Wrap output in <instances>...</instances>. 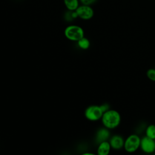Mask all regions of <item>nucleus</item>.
<instances>
[{
  "label": "nucleus",
  "mask_w": 155,
  "mask_h": 155,
  "mask_svg": "<svg viewBox=\"0 0 155 155\" xmlns=\"http://www.w3.org/2000/svg\"><path fill=\"white\" fill-rule=\"evenodd\" d=\"M101 120L104 127L109 130H113L118 127L120 125L121 122V115L117 110L110 109L103 113Z\"/></svg>",
  "instance_id": "f257e3e1"
},
{
  "label": "nucleus",
  "mask_w": 155,
  "mask_h": 155,
  "mask_svg": "<svg viewBox=\"0 0 155 155\" xmlns=\"http://www.w3.org/2000/svg\"><path fill=\"white\" fill-rule=\"evenodd\" d=\"M66 39L72 42H77L85 36L84 28L76 24H70L67 25L64 31Z\"/></svg>",
  "instance_id": "f03ea898"
},
{
  "label": "nucleus",
  "mask_w": 155,
  "mask_h": 155,
  "mask_svg": "<svg viewBox=\"0 0 155 155\" xmlns=\"http://www.w3.org/2000/svg\"><path fill=\"white\" fill-rule=\"evenodd\" d=\"M140 136L136 134H131L129 135L124 142V149L129 153H134L140 148Z\"/></svg>",
  "instance_id": "7ed1b4c3"
},
{
  "label": "nucleus",
  "mask_w": 155,
  "mask_h": 155,
  "mask_svg": "<svg viewBox=\"0 0 155 155\" xmlns=\"http://www.w3.org/2000/svg\"><path fill=\"white\" fill-rule=\"evenodd\" d=\"M103 112L100 108L99 105H92L86 108L84 111L85 118L92 122L97 121L101 119L103 115Z\"/></svg>",
  "instance_id": "20e7f679"
},
{
  "label": "nucleus",
  "mask_w": 155,
  "mask_h": 155,
  "mask_svg": "<svg viewBox=\"0 0 155 155\" xmlns=\"http://www.w3.org/2000/svg\"><path fill=\"white\" fill-rule=\"evenodd\" d=\"M76 12L78 18L83 21H88L91 19L94 15V11L90 5L80 4L76 9Z\"/></svg>",
  "instance_id": "39448f33"
},
{
  "label": "nucleus",
  "mask_w": 155,
  "mask_h": 155,
  "mask_svg": "<svg viewBox=\"0 0 155 155\" xmlns=\"http://www.w3.org/2000/svg\"><path fill=\"white\" fill-rule=\"evenodd\" d=\"M140 150L145 154H153L155 152V140L146 136L140 139Z\"/></svg>",
  "instance_id": "423d86ee"
},
{
  "label": "nucleus",
  "mask_w": 155,
  "mask_h": 155,
  "mask_svg": "<svg viewBox=\"0 0 155 155\" xmlns=\"http://www.w3.org/2000/svg\"><path fill=\"white\" fill-rule=\"evenodd\" d=\"M111 149L114 150H119L124 148V138L119 134H114L111 136L108 140Z\"/></svg>",
  "instance_id": "0eeeda50"
},
{
  "label": "nucleus",
  "mask_w": 155,
  "mask_h": 155,
  "mask_svg": "<svg viewBox=\"0 0 155 155\" xmlns=\"http://www.w3.org/2000/svg\"><path fill=\"white\" fill-rule=\"evenodd\" d=\"M110 137V130L104 127L97 131L96 134V140L99 143L100 142L108 140Z\"/></svg>",
  "instance_id": "6e6552de"
},
{
  "label": "nucleus",
  "mask_w": 155,
  "mask_h": 155,
  "mask_svg": "<svg viewBox=\"0 0 155 155\" xmlns=\"http://www.w3.org/2000/svg\"><path fill=\"white\" fill-rule=\"evenodd\" d=\"M111 147L108 140L104 141L98 143L97 148V155H109Z\"/></svg>",
  "instance_id": "1a4fd4ad"
},
{
  "label": "nucleus",
  "mask_w": 155,
  "mask_h": 155,
  "mask_svg": "<svg viewBox=\"0 0 155 155\" xmlns=\"http://www.w3.org/2000/svg\"><path fill=\"white\" fill-rule=\"evenodd\" d=\"M64 4L68 11H76L80 5L79 0H63Z\"/></svg>",
  "instance_id": "9d476101"
},
{
  "label": "nucleus",
  "mask_w": 155,
  "mask_h": 155,
  "mask_svg": "<svg viewBox=\"0 0 155 155\" xmlns=\"http://www.w3.org/2000/svg\"><path fill=\"white\" fill-rule=\"evenodd\" d=\"M76 42H77V45L78 46V47L84 50L88 49L90 48V44H91L90 40L85 36L83 37L82 38H81L78 41H77Z\"/></svg>",
  "instance_id": "9b49d317"
},
{
  "label": "nucleus",
  "mask_w": 155,
  "mask_h": 155,
  "mask_svg": "<svg viewBox=\"0 0 155 155\" xmlns=\"http://www.w3.org/2000/svg\"><path fill=\"white\" fill-rule=\"evenodd\" d=\"M145 136L149 138L155 139V125L150 124L145 128Z\"/></svg>",
  "instance_id": "f8f14e48"
},
{
  "label": "nucleus",
  "mask_w": 155,
  "mask_h": 155,
  "mask_svg": "<svg viewBox=\"0 0 155 155\" xmlns=\"http://www.w3.org/2000/svg\"><path fill=\"white\" fill-rule=\"evenodd\" d=\"M147 77L151 81L155 82V68H149L146 73Z\"/></svg>",
  "instance_id": "ddd939ff"
},
{
  "label": "nucleus",
  "mask_w": 155,
  "mask_h": 155,
  "mask_svg": "<svg viewBox=\"0 0 155 155\" xmlns=\"http://www.w3.org/2000/svg\"><path fill=\"white\" fill-rule=\"evenodd\" d=\"M97 0H79L81 4L90 5V6L95 4L97 2Z\"/></svg>",
  "instance_id": "4468645a"
},
{
  "label": "nucleus",
  "mask_w": 155,
  "mask_h": 155,
  "mask_svg": "<svg viewBox=\"0 0 155 155\" xmlns=\"http://www.w3.org/2000/svg\"><path fill=\"white\" fill-rule=\"evenodd\" d=\"M99 106H100V108L102 110L103 113H105V111H107L109 110L110 109H111L110 105L108 103H104V104L100 105Z\"/></svg>",
  "instance_id": "2eb2a0df"
},
{
  "label": "nucleus",
  "mask_w": 155,
  "mask_h": 155,
  "mask_svg": "<svg viewBox=\"0 0 155 155\" xmlns=\"http://www.w3.org/2000/svg\"><path fill=\"white\" fill-rule=\"evenodd\" d=\"M81 155H97V154L91 153V152H85V153H84L81 154Z\"/></svg>",
  "instance_id": "dca6fc26"
},
{
  "label": "nucleus",
  "mask_w": 155,
  "mask_h": 155,
  "mask_svg": "<svg viewBox=\"0 0 155 155\" xmlns=\"http://www.w3.org/2000/svg\"><path fill=\"white\" fill-rule=\"evenodd\" d=\"M153 155H155V152H154V153L153 154Z\"/></svg>",
  "instance_id": "f3484780"
},
{
  "label": "nucleus",
  "mask_w": 155,
  "mask_h": 155,
  "mask_svg": "<svg viewBox=\"0 0 155 155\" xmlns=\"http://www.w3.org/2000/svg\"><path fill=\"white\" fill-rule=\"evenodd\" d=\"M154 140H155V139H154Z\"/></svg>",
  "instance_id": "a211bd4d"
}]
</instances>
